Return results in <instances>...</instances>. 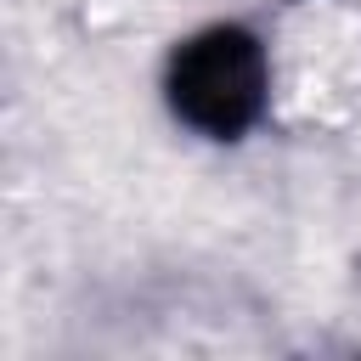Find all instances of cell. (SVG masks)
I'll return each mask as SVG.
<instances>
[{
	"label": "cell",
	"mask_w": 361,
	"mask_h": 361,
	"mask_svg": "<svg viewBox=\"0 0 361 361\" xmlns=\"http://www.w3.org/2000/svg\"><path fill=\"white\" fill-rule=\"evenodd\" d=\"M175 113L203 135H243L265 102V56L243 28H209L180 45L169 68Z\"/></svg>",
	"instance_id": "1"
}]
</instances>
